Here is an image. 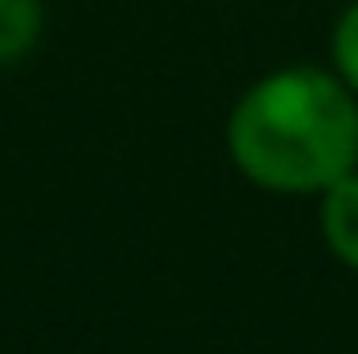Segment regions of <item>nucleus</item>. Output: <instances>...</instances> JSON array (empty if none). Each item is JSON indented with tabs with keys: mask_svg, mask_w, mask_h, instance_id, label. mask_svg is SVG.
Returning <instances> with one entry per match:
<instances>
[{
	"mask_svg": "<svg viewBox=\"0 0 358 354\" xmlns=\"http://www.w3.org/2000/svg\"><path fill=\"white\" fill-rule=\"evenodd\" d=\"M231 164L263 191L322 195L358 169V96L341 73L295 64L259 78L227 118Z\"/></svg>",
	"mask_w": 358,
	"mask_h": 354,
	"instance_id": "f257e3e1",
	"label": "nucleus"
},
{
	"mask_svg": "<svg viewBox=\"0 0 358 354\" xmlns=\"http://www.w3.org/2000/svg\"><path fill=\"white\" fill-rule=\"evenodd\" d=\"M317 222H322V241L345 268L358 273V169L345 173L341 182H331L322 191V209H317Z\"/></svg>",
	"mask_w": 358,
	"mask_h": 354,
	"instance_id": "f03ea898",
	"label": "nucleus"
},
{
	"mask_svg": "<svg viewBox=\"0 0 358 354\" xmlns=\"http://www.w3.org/2000/svg\"><path fill=\"white\" fill-rule=\"evenodd\" d=\"M45 27V5L41 0H0V64H18L32 55Z\"/></svg>",
	"mask_w": 358,
	"mask_h": 354,
	"instance_id": "7ed1b4c3",
	"label": "nucleus"
},
{
	"mask_svg": "<svg viewBox=\"0 0 358 354\" xmlns=\"http://www.w3.org/2000/svg\"><path fill=\"white\" fill-rule=\"evenodd\" d=\"M331 64L341 73V82L358 96V0L345 5V14L331 27Z\"/></svg>",
	"mask_w": 358,
	"mask_h": 354,
	"instance_id": "20e7f679",
	"label": "nucleus"
}]
</instances>
